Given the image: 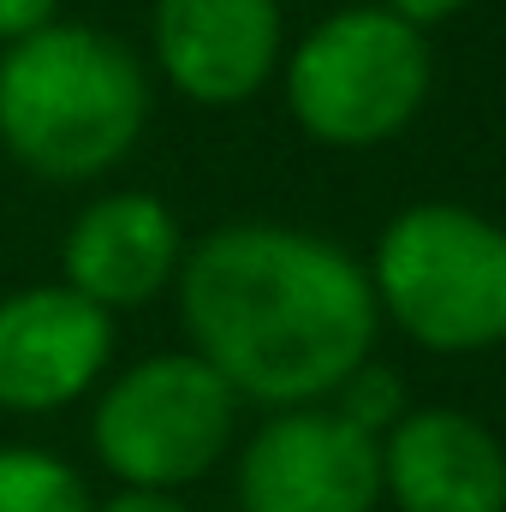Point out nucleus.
Returning a JSON list of instances; mask_svg holds the SVG:
<instances>
[{
    "label": "nucleus",
    "mask_w": 506,
    "mask_h": 512,
    "mask_svg": "<svg viewBox=\"0 0 506 512\" xmlns=\"http://www.w3.org/2000/svg\"><path fill=\"white\" fill-rule=\"evenodd\" d=\"M149 54L185 102L245 108L286 60L280 0H155Z\"/></svg>",
    "instance_id": "nucleus-7"
},
{
    "label": "nucleus",
    "mask_w": 506,
    "mask_h": 512,
    "mask_svg": "<svg viewBox=\"0 0 506 512\" xmlns=\"http://www.w3.org/2000/svg\"><path fill=\"white\" fill-rule=\"evenodd\" d=\"M286 66V108L322 149H381L435 90V48L387 6H340L310 24Z\"/></svg>",
    "instance_id": "nucleus-4"
},
{
    "label": "nucleus",
    "mask_w": 506,
    "mask_h": 512,
    "mask_svg": "<svg viewBox=\"0 0 506 512\" xmlns=\"http://www.w3.org/2000/svg\"><path fill=\"white\" fill-rule=\"evenodd\" d=\"M0 512H96L84 477L42 447H0Z\"/></svg>",
    "instance_id": "nucleus-11"
},
{
    "label": "nucleus",
    "mask_w": 506,
    "mask_h": 512,
    "mask_svg": "<svg viewBox=\"0 0 506 512\" xmlns=\"http://www.w3.org/2000/svg\"><path fill=\"white\" fill-rule=\"evenodd\" d=\"M54 18H60V0H0V42L12 48V42L36 36Z\"/></svg>",
    "instance_id": "nucleus-13"
},
{
    "label": "nucleus",
    "mask_w": 506,
    "mask_h": 512,
    "mask_svg": "<svg viewBox=\"0 0 506 512\" xmlns=\"http://www.w3.org/2000/svg\"><path fill=\"white\" fill-rule=\"evenodd\" d=\"M334 411L340 417H352L364 435H387L399 417H405V387H399V376L393 370H381V364H364V370H352L346 376V387L334 393Z\"/></svg>",
    "instance_id": "nucleus-12"
},
{
    "label": "nucleus",
    "mask_w": 506,
    "mask_h": 512,
    "mask_svg": "<svg viewBox=\"0 0 506 512\" xmlns=\"http://www.w3.org/2000/svg\"><path fill=\"white\" fill-rule=\"evenodd\" d=\"M376 310L423 352L506 346V227L465 203H411L370 251Z\"/></svg>",
    "instance_id": "nucleus-3"
},
{
    "label": "nucleus",
    "mask_w": 506,
    "mask_h": 512,
    "mask_svg": "<svg viewBox=\"0 0 506 512\" xmlns=\"http://www.w3.org/2000/svg\"><path fill=\"white\" fill-rule=\"evenodd\" d=\"M239 429V393L197 352H155L96 399L90 441L126 489H185L221 465Z\"/></svg>",
    "instance_id": "nucleus-5"
},
{
    "label": "nucleus",
    "mask_w": 506,
    "mask_h": 512,
    "mask_svg": "<svg viewBox=\"0 0 506 512\" xmlns=\"http://www.w3.org/2000/svg\"><path fill=\"white\" fill-rule=\"evenodd\" d=\"M387 12H399L405 24H417V30H429V24H447V18H459L471 0H381Z\"/></svg>",
    "instance_id": "nucleus-14"
},
{
    "label": "nucleus",
    "mask_w": 506,
    "mask_h": 512,
    "mask_svg": "<svg viewBox=\"0 0 506 512\" xmlns=\"http://www.w3.org/2000/svg\"><path fill=\"white\" fill-rule=\"evenodd\" d=\"M381 495L399 512H506V447L471 411H405L381 435Z\"/></svg>",
    "instance_id": "nucleus-10"
},
{
    "label": "nucleus",
    "mask_w": 506,
    "mask_h": 512,
    "mask_svg": "<svg viewBox=\"0 0 506 512\" xmlns=\"http://www.w3.org/2000/svg\"><path fill=\"white\" fill-rule=\"evenodd\" d=\"M381 441L334 405L274 411L239 459V512H376Z\"/></svg>",
    "instance_id": "nucleus-6"
},
{
    "label": "nucleus",
    "mask_w": 506,
    "mask_h": 512,
    "mask_svg": "<svg viewBox=\"0 0 506 512\" xmlns=\"http://www.w3.org/2000/svg\"><path fill=\"white\" fill-rule=\"evenodd\" d=\"M173 292L191 352L268 411L328 405L376 352L370 268L316 227L227 221L185 251Z\"/></svg>",
    "instance_id": "nucleus-1"
},
{
    "label": "nucleus",
    "mask_w": 506,
    "mask_h": 512,
    "mask_svg": "<svg viewBox=\"0 0 506 512\" xmlns=\"http://www.w3.org/2000/svg\"><path fill=\"white\" fill-rule=\"evenodd\" d=\"M114 358V316L66 280L0 298V411H60L102 382Z\"/></svg>",
    "instance_id": "nucleus-8"
},
{
    "label": "nucleus",
    "mask_w": 506,
    "mask_h": 512,
    "mask_svg": "<svg viewBox=\"0 0 506 512\" xmlns=\"http://www.w3.org/2000/svg\"><path fill=\"white\" fill-rule=\"evenodd\" d=\"M185 251V227L155 191H102L66 227L60 280L114 316L161 298L179 280Z\"/></svg>",
    "instance_id": "nucleus-9"
},
{
    "label": "nucleus",
    "mask_w": 506,
    "mask_h": 512,
    "mask_svg": "<svg viewBox=\"0 0 506 512\" xmlns=\"http://www.w3.org/2000/svg\"><path fill=\"white\" fill-rule=\"evenodd\" d=\"M143 126L149 72L114 30L54 18L0 54V143L24 173L48 185L102 179Z\"/></svg>",
    "instance_id": "nucleus-2"
},
{
    "label": "nucleus",
    "mask_w": 506,
    "mask_h": 512,
    "mask_svg": "<svg viewBox=\"0 0 506 512\" xmlns=\"http://www.w3.org/2000/svg\"><path fill=\"white\" fill-rule=\"evenodd\" d=\"M96 512H191L179 495H167V489H120L114 501H102Z\"/></svg>",
    "instance_id": "nucleus-15"
}]
</instances>
